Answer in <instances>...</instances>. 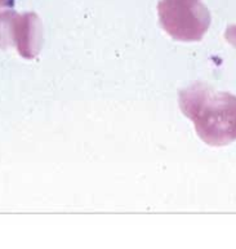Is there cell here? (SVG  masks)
Masks as SVG:
<instances>
[{"label": "cell", "mask_w": 236, "mask_h": 249, "mask_svg": "<svg viewBox=\"0 0 236 249\" xmlns=\"http://www.w3.org/2000/svg\"><path fill=\"white\" fill-rule=\"evenodd\" d=\"M16 47L23 58L33 60L41 47V29L35 15H0V49Z\"/></svg>", "instance_id": "6da1fadb"}, {"label": "cell", "mask_w": 236, "mask_h": 249, "mask_svg": "<svg viewBox=\"0 0 236 249\" xmlns=\"http://www.w3.org/2000/svg\"><path fill=\"white\" fill-rule=\"evenodd\" d=\"M9 1H11V0H0V8L4 7V5H7V4H9Z\"/></svg>", "instance_id": "7a4b0ae2"}]
</instances>
